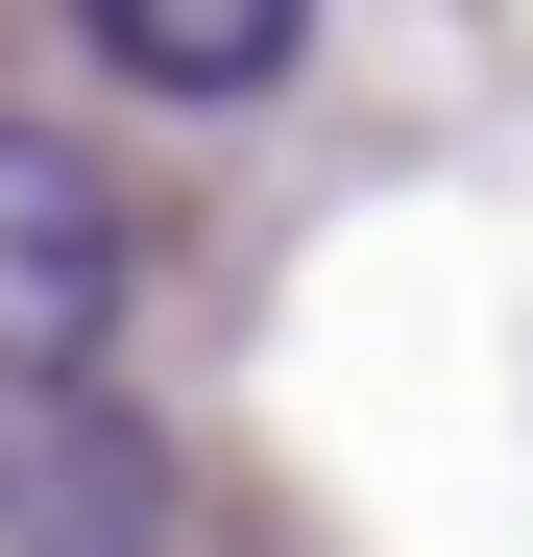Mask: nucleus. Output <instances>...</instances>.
I'll return each mask as SVG.
<instances>
[{"instance_id":"nucleus-1","label":"nucleus","mask_w":533,"mask_h":557,"mask_svg":"<svg viewBox=\"0 0 533 557\" xmlns=\"http://www.w3.org/2000/svg\"><path fill=\"white\" fill-rule=\"evenodd\" d=\"M146 292V219L73 122H0V388H98V339Z\"/></svg>"},{"instance_id":"nucleus-2","label":"nucleus","mask_w":533,"mask_h":557,"mask_svg":"<svg viewBox=\"0 0 533 557\" xmlns=\"http://www.w3.org/2000/svg\"><path fill=\"white\" fill-rule=\"evenodd\" d=\"M0 557H170V436L98 388H0Z\"/></svg>"},{"instance_id":"nucleus-3","label":"nucleus","mask_w":533,"mask_h":557,"mask_svg":"<svg viewBox=\"0 0 533 557\" xmlns=\"http://www.w3.org/2000/svg\"><path fill=\"white\" fill-rule=\"evenodd\" d=\"M292 25H315V0H73V49H98L122 98H266Z\"/></svg>"}]
</instances>
